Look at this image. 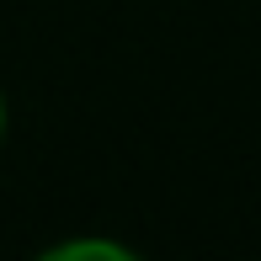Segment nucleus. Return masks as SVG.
Returning a JSON list of instances; mask_svg holds the SVG:
<instances>
[{
  "mask_svg": "<svg viewBox=\"0 0 261 261\" xmlns=\"http://www.w3.org/2000/svg\"><path fill=\"white\" fill-rule=\"evenodd\" d=\"M43 261H134V245L107 240V234H80V240H54Z\"/></svg>",
  "mask_w": 261,
  "mask_h": 261,
  "instance_id": "1",
  "label": "nucleus"
},
{
  "mask_svg": "<svg viewBox=\"0 0 261 261\" xmlns=\"http://www.w3.org/2000/svg\"><path fill=\"white\" fill-rule=\"evenodd\" d=\"M0 134H6V96H0Z\"/></svg>",
  "mask_w": 261,
  "mask_h": 261,
  "instance_id": "2",
  "label": "nucleus"
}]
</instances>
